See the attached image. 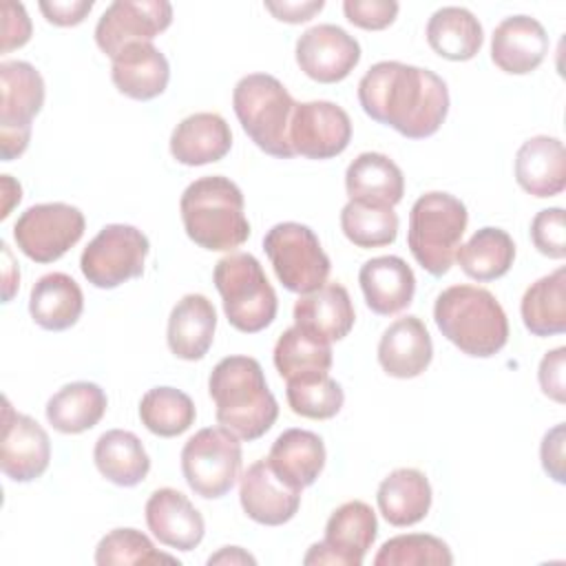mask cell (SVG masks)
Instances as JSON below:
<instances>
[{
  "label": "cell",
  "instance_id": "cell-35",
  "mask_svg": "<svg viewBox=\"0 0 566 566\" xmlns=\"http://www.w3.org/2000/svg\"><path fill=\"white\" fill-rule=\"evenodd\" d=\"M520 314L533 336H555L566 332V268L531 283L522 296Z\"/></svg>",
  "mask_w": 566,
  "mask_h": 566
},
{
  "label": "cell",
  "instance_id": "cell-11",
  "mask_svg": "<svg viewBox=\"0 0 566 566\" xmlns=\"http://www.w3.org/2000/svg\"><path fill=\"white\" fill-rule=\"evenodd\" d=\"M148 252V237L139 228L128 223H108L84 248L80 270L91 285L113 290L142 276Z\"/></svg>",
  "mask_w": 566,
  "mask_h": 566
},
{
  "label": "cell",
  "instance_id": "cell-31",
  "mask_svg": "<svg viewBox=\"0 0 566 566\" xmlns=\"http://www.w3.org/2000/svg\"><path fill=\"white\" fill-rule=\"evenodd\" d=\"M431 484L418 469L402 467L391 471L376 491L380 515L391 526H413L422 522L431 509Z\"/></svg>",
  "mask_w": 566,
  "mask_h": 566
},
{
  "label": "cell",
  "instance_id": "cell-2",
  "mask_svg": "<svg viewBox=\"0 0 566 566\" xmlns=\"http://www.w3.org/2000/svg\"><path fill=\"white\" fill-rule=\"evenodd\" d=\"M214 416L241 440H259L279 418V402L268 387L263 367L252 356L221 358L208 378Z\"/></svg>",
  "mask_w": 566,
  "mask_h": 566
},
{
  "label": "cell",
  "instance_id": "cell-8",
  "mask_svg": "<svg viewBox=\"0 0 566 566\" xmlns=\"http://www.w3.org/2000/svg\"><path fill=\"white\" fill-rule=\"evenodd\" d=\"M263 250L287 292L307 294L327 283L332 263L310 226L296 221L272 226L263 237Z\"/></svg>",
  "mask_w": 566,
  "mask_h": 566
},
{
  "label": "cell",
  "instance_id": "cell-20",
  "mask_svg": "<svg viewBox=\"0 0 566 566\" xmlns=\"http://www.w3.org/2000/svg\"><path fill=\"white\" fill-rule=\"evenodd\" d=\"M548 44L546 29L539 20L531 15H509L491 35V60L509 75H526L544 62Z\"/></svg>",
  "mask_w": 566,
  "mask_h": 566
},
{
  "label": "cell",
  "instance_id": "cell-23",
  "mask_svg": "<svg viewBox=\"0 0 566 566\" xmlns=\"http://www.w3.org/2000/svg\"><path fill=\"white\" fill-rule=\"evenodd\" d=\"M111 80L122 95L148 102L166 91L170 66L153 42H133L113 57Z\"/></svg>",
  "mask_w": 566,
  "mask_h": 566
},
{
  "label": "cell",
  "instance_id": "cell-33",
  "mask_svg": "<svg viewBox=\"0 0 566 566\" xmlns=\"http://www.w3.org/2000/svg\"><path fill=\"white\" fill-rule=\"evenodd\" d=\"M424 35L431 51L451 62L473 60L484 42L480 20L464 7H442L433 11Z\"/></svg>",
  "mask_w": 566,
  "mask_h": 566
},
{
  "label": "cell",
  "instance_id": "cell-37",
  "mask_svg": "<svg viewBox=\"0 0 566 566\" xmlns=\"http://www.w3.org/2000/svg\"><path fill=\"white\" fill-rule=\"evenodd\" d=\"M272 360L285 380H294L314 374H327L334 356L329 343H323L305 329L292 325L279 336Z\"/></svg>",
  "mask_w": 566,
  "mask_h": 566
},
{
  "label": "cell",
  "instance_id": "cell-12",
  "mask_svg": "<svg viewBox=\"0 0 566 566\" xmlns=\"http://www.w3.org/2000/svg\"><path fill=\"white\" fill-rule=\"evenodd\" d=\"M84 228L86 219L80 208L64 201L35 203L13 223V239L31 261L53 263L82 239Z\"/></svg>",
  "mask_w": 566,
  "mask_h": 566
},
{
  "label": "cell",
  "instance_id": "cell-48",
  "mask_svg": "<svg viewBox=\"0 0 566 566\" xmlns=\"http://www.w3.org/2000/svg\"><path fill=\"white\" fill-rule=\"evenodd\" d=\"M93 0H42L38 7L49 24L77 27L93 9Z\"/></svg>",
  "mask_w": 566,
  "mask_h": 566
},
{
  "label": "cell",
  "instance_id": "cell-43",
  "mask_svg": "<svg viewBox=\"0 0 566 566\" xmlns=\"http://www.w3.org/2000/svg\"><path fill=\"white\" fill-rule=\"evenodd\" d=\"M531 241L535 250L548 259L566 256V226L562 208L539 210L531 221Z\"/></svg>",
  "mask_w": 566,
  "mask_h": 566
},
{
  "label": "cell",
  "instance_id": "cell-21",
  "mask_svg": "<svg viewBox=\"0 0 566 566\" xmlns=\"http://www.w3.org/2000/svg\"><path fill=\"white\" fill-rule=\"evenodd\" d=\"M356 321L349 292L340 283H325L314 292L301 294L294 303V325L323 343L343 340Z\"/></svg>",
  "mask_w": 566,
  "mask_h": 566
},
{
  "label": "cell",
  "instance_id": "cell-28",
  "mask_svg": "<svg viewBox=\"0 0 566 566\" xmlns=\"http://www.w3.org/2000/svg\"><path fill=\"white\" fill-rule=\"evenodd\" d=\"M349 201L394 208L402 201L405 177L394 159L382 153H360L345 170Z\"/></svg>",
  "mask_w": 566,
  "mask_h": 566
},
{
  "label": "cell",
  "instance_id": "cell-14",
  "mask_svg": "<svg viewBox=\"0 0 566 566\" xmlns=\"http://www.w3.org/2000/svg\"><path fill=\"white\" fill-rule=\"evenodd\" d=\"M172 22L166 0H115L95 24V42L111 60L133 42H153Z\"/></svg>",
  "mask_w": 566,
  "mask_h": 566
},
{
  "label": "cell",
  "instance_id": "cell-9",
  "mask_svg": "<svg viewBox=\"0 0 566 566\" xmlns=\"http://www.w3.org/2000/svg\"><path fill=\"white\" fill-rule=\"evenodd\" d=\"M241 438L226 427H206L190 436L181 449V473L195 495L219 500L241 473Z\"/></svg>",
  "mask_w": 566,
  "mask_h": 566
},
{
  "label": "cell",
  "instance_id": "cell-34",
  "mask_svg": "<svg viewBox=\"0 0 566 566\" xmlns=\"http://www.w3.org/2000/svg\"><path fill=\"white\" fill-rule=\"evenodd\" d=\"M93 460L102 478L117 486H137L150 471V458L142 440L126 429L104 431L93 449Z\"/></svg>",
  "mask_w": 566,
  "mask_h": 566
},
{
  "label": "cell",
  "instance_id": "cell-25",
  "mask_svg": "<svg viewBox=\"0 0 566 566\" xmlns=\"http://www.w3.org/2000/svg\"><path fill=\"white\" fill-rule=\"evenodd\" d=\"M517 186L537 197H555L566 188V150L562 139L535 135L526 139L515 155Z\"/></svg>",
  "mask_w": 566,
  "mask_h": 566
},
{
  "label": "cell",
  "instance_id": "cell-36",
  "mask_svg": "<svg viewBox=\"0 0 566 566\" xmlns=\"http://www.w3.org/2000/svg\"><path fill=\"white\" fill-rule=\"evenodd\" d=\"M460 270L473 281H495L504 276L515 261V243L502 228H480L455 252Z\"/></svg>",
  "mask_w": 566,
  "mask_h": 566
},
{
  "label": "cell",
  "instance_id": "cell-51",
  "mask_svg": "<svg viewBox=\"0 0 566 566\" xmlns=\"http://www.w3.org/2000/svg\"><path fill=\"white\" fill-rule=\"evenodd\" d=\"M2 254H4V303H9L20 285V272H18V265L13 263V256L9 252V245L2 241Z\"/></svg>",
  "mask_w": 566,
  "mask_h": 566
},
{
  "label": "cell",
  "instance_id": "cell-22",
  "mask_svg": "<svg viewBox=\"0 0 566 566\" xmlns=\"http://www.w3.org/2000/svg\"><path fill=\"white\" fill-rule=\"evenodd\" d=\"M358 283L367 307L378 316H394L407 310L416 294V276L405 259L385 254L365 261Z\"/></svg>",
  "mask_w": 566,
  "mask_h": 566
},
{
  "label": "cell",
  "instance_id": "cell-52",
  "mask_svg": "<svg viewBox=\"0 0 566 566\" xmlns=\"http://www.w3.org/2000/svg\"><path fill=\"white\" fill-rule=\"evenodd\" d=\"M2 192H4V208L0 212V219H7L13 203H20L22 199V188L15 179H11V175H2Z\"/></svg>",
  "mask_w": 566,
  "mask_h": 566
},
{
  "label": "cell",
  "instance_id": "cell-19",
  "mask_svg": "<svg viewBox=\"0 0 566 566\" xmlns=\"http://www.w3.org/2000/svg\"><path fill=\"white\" fill-rule=\"evenodd\" d=\"M144 515L148 531L168 548L188 553L197 548L206 535L203 515L181 491L170 486L150 493Z\"/></svg>",
  "mask_w": 566,
  "mask_h": 566
},
{
  "label": "cell",
  "instance_id": "cell-29",
  "mask_svg": "<svg viewBox=\"0 0 566 566\" xmlns=\"http://www.w3.org/2000/svg\"><path fill=\"white\" fill-rule=\"evenodd\" d=\"M323 438L307 429H285L270 447L268 462L287 484L296 489L312 486L325 469Z\"/></svg>",
  "mask_w": 566,
  "mask_h": 566
},
{
  "label": "cell",
  "instance_id": "cell-5",
  "mask_svg": "<svg viewBox=\"0 0 566 566\" xmlns=\"http://www.w3.org/2000/svg\"><path fill=\"white\" fill-rule=\"evenodd\" d=\"M294 97L270 73L243 75L232 91V108L243 133L276 159L294 157L290 146V122Z\"/></svg>",
  "mask_w": 566,
  "mask_h": 566
},
{
  "label": "cell",
  "instance_id": "cell-41",
  "mask_svg": "<svg viewBox=\"0 0 566 566\" xmlns=\"http://www.w3.org/2000/svg\"><path fill=\"white\" fill-rule=\"evenodd\" d=\"M453 555L447 542L429 533H407L387 539L376 557L374 566H451Z\"/></svg>",
  "mask_w": 566,
  "mask_h": 566
},
{
  "label": "cell",
  "instance_id": "cell-3",
  "mask_svg": "<svg viewBox=\"0 0 566 566\" xmlns=\"http://www.w3.org/2000/svg\"><path fill=\"white\" fill-rule=\"evenodd\" d=\"M179 212L188 239L203 250L232 252L250 237L243 192L223 175L188 184L179 199Z\"/></svg>",
  "mask_w": 566,
  "mask_h": 566
},
{
  "label": "cell",
  "instance_id": "cell-46",
  "mask_svg": "<svg viewBox=\"0 0 566 566\" xmlns=\"http://www.w3.org/2000/svg\"><path fill=\"white\" fill-rule=\"evenodd\" d=\"M31 38V20L24 4L4 0L2 2V53L20 49Z\"/></svg>",
  "mask_w": 566,
  "mask_h": 566
},
{
  "label": "cell",
  "instance_id": "cell-27",
  "mask_svg": "<svg viewBox=\"0 0 566 566\" xmlns=\"http://www.w3.org/2000/svg\"><path fill=\"white\" fill-rule=\"evenodd\" d=\"M217 310L203 294H186L168 316L166 343L181 360H201L212 347Z\"/></svg>",
  "mask_w": 566,
  "mask_h": 566
},
{
  "label": "cell",
  "instance_id": "cell-45",
  "mask_svg": "<svg viewBox=\"0 0 566 566\" xmlns=\"http://www.w3.org/2000/svg\"><path fill=\"white\" fill-rule=\"evenodd\" d=\"M564 369H566V347H555L546 352L537 367V380H539L542 394L559 405H564L566 400Z\"/></svg>",
  "mask_w": 566,
  "mask_h": 566
},
{
  "label": "cell",
  "instance_id": "cell-50",
  "mask_svg": "<svg viewBox=\"0 0 566 566\" xmlns=\"http://www.w3.org/2000/svg\"><path fill=\"white\" fill-rule=\"evenodd\" d=\"M208 564L210 566L212 564H252L254 566L256 559L250 553H245L241 546H223L219 553L208 557Z\"/></svg>",
  "mask_w": 566,
  "mask_h": 566
},
{
  "label": "cell",
  "instance_id": "cell-32",
  "mask_svg": "<svg viewBox=\"0 0 566 566\" xmlns=\"http://www.w3.org/2000/svg\"><path fill=\"white\" fill-rule=\"evenodd\" d=\"M108 398L97 382L77 380L60 387L46 402L49 424L60 433H84L93 429L106 413Z\"/></svg>",
  "mask_w": 566,
  "mask_h": 566
},
{
  "label": "cell",
  "instance_id": "cell-13",
  "mask_svg": "<svg viewBox=\"0 0 566 566\" xmlns=\"http://www.w3.org/2000/svg\"><path fill=\"white\" fill-rule=\"evenodd\" d=\"M376 535L378 520L374 509L363 500H349L329 515L323 539L310 546L303 564L360 566L367 551L374 546Z\"/></svg>",
  "mask_w": 566,
  "mask_h": 566
},
{
  "label": "cell",
  "instance_id": "cell-38",
  "mask_svg": "<svg viewBox=\"0 0 566 566\" xmlns=\"http://www.w3.org/2000/svg\"><path fill=\"white\" fill-rule=\"evenodd\" d=\"M195 418L197 409L192 398L177 387H153L139 400L142 424L159 438L181 436L195 424Z\"/></svg>",
  "mask_w": 566,
  "mask_h": 566
},
{
  "label": "cell",
  "instance_id": "cell-4",
  "mask_svg": "<svg viewBox=\"0 0 566 566\" xmlns=\"http://www.w3.org/2000/svg\"><path fill=\"white\" fill-rule=\"evenodd\" d=\"M433 321L449 343L473 358H491L509 340V318L500 301L478 285L442 290L433 305Z\"/></svg>",
  "mask_w": 566,
  "mask_h": 566
},
{
  "label": "cell",
  "instance_id": "cell-15",
  "mask_svg": "<svg viewBox=\"0 0 566 566\" xmlns=\"http://www.w3.org/2000/svg\"><path fill=\"white\" fill-rule=\"evenodd\" d=\"M352 142V119L347 111L327 99L301 102L290 122V146L305 159L338 157Z\"/></svg>",
  "mask_w": 566,
  "mask_h": 566
},
{
  "label": "cell",
  "instance_id": "cell-16",
  "mask_svg": "<svg viewBox=\"0 0 566 566\" xmlns=\"http://www.w3.org/2000/svg\"><path fill=\"white\" fill-rule=\"evenodd\" d=\"M51 462V440L44 427L27 413H18L9 398L2 407L0 469L13 482L38 480Z\"/></svg>",
  "mask_w": 566,
  "mask_h": 566
},
{
  "label": "cell",
  "instance_id": "cell-30",
  "mask_svg": "<svg viewBox=\"0 0 566 566\" xmlns=\"http://www.w3.org/2000/svg\"><path fill=\"white\" fill-rule=\"evenodd\" d=\"M84 312V294L77 281L64 272H49L35 281L29 294V314L46 332L73 327Z\"/></svg>",
  "mask_w": 566,
  "mask_h": 566
},
{
  "label": "cell",
  "instance_id": "cell-24",
  "mask_svg": "<svg viewBox=\"0 0 566 566\" xmlns=\"http://www.w3.org/2000/svg\"><path fill=\"white\" fill-rule=\"evenodd\" d=\"M433 358V343L427 325L418 316L394 321L378 340V363L391 378H416Z\"/></svg>",
  "mask_w": 566,
  "mask_h": 566
},
{
  "label": "cell",
  "instance_id": "cell-39",
  "mask_svg": "<svg viewBox=\"0 0 566 566\" xmlns=\"http://www.w3.org/2000/svg\"><path fill=\"white\" fill-rule=\"evenodd\" d=\"M340 230L356 248L391 245L398 237V214L394 208L347 201L340 210Z\"/></svg>",
  "mask_w": 566,
  "mask_h": 566
},
{
  "label": "cell",
  "instance_id": "cell-10",
  "mask_svg": "<svg viewBox=\"0 0 566 566\" xmlns=\"http://www.w3.org/2000/svg\"><path fill=\"white\" fill-rule=\"evenodd\" d=\"M44 80L40 71L22 60L0 64V157L18 159L31 142L33 117L44 106Z\"/></svg>",
  "mask_w": 566,
  "mask_h": 566
},
{
  "label": "cell",
  "instance_id": "cell-49",
  "mask_svg": "<svg viewBox=\"0 0 566 566\" xmlns=\"http://www.w3.org/2000/svg\"><path fill=\"white\" fill-rule=\"evenodd\" d=\"M276 20L287 22V24H301L312 20L318 11H323L325 2L323 0H305V2H265L263 4Z\"/></svg>",
  "mask_w": 566,
  "mask_h": 566
},
{
  "label": "cell",
  "instance_id": "cell-42",
  "mask_svg": "<svg viewBox=\"0 0 566 566\" xmlns=\"http://www.w3.org/2000/svg\"><path fill=\"white\" fill-rule=\"evenodd\" d=\"M161 562L179 566L177 557L157 551L150 537L137 528H113L97 542V548H95L97 566H113V564L150 566Z\"/></svg>",
  "mask_w": 566,
  "mask_h": 566
},
{
  "label": "cell",
  "instance_id": "cell-40",
  "mask_svg": "<svg viewBox=\"0 0 566 566\" xmlns=\"http://www.w3.org/2000/svg\"><path fill=\"white\" fill-rule=\"evenodd\" d=\"M285 382L287 405L301 418L329 420L343 409L345 391L329 374H314Z\"/></svg>",
  "mask_w": 566,
  "mask_h": 566
},
{
  "label": "cell",
  "instance_id": "cell-7",
  "mask_svg": "<svg viewBox=\"0 0 566 566\" xmlns=\"http://www.w3.org/2000/svg\"><path fill=\"white\" fill-rule=\"evenodd\" d=\"M212 281L221 296L223 314L234 329L256 334L276 318V292L254 254L230 252L228 256L219 259Z\"/></svg>",
  "mask_w": 566,
  "mask_h": 566
},
{
  "label": "cell",
  "instance_id": "cell-17",
  "mask_svg": "<svg viewBox=\"0 0 566 566\" xmlns=\"http://www.w3.org/2000/svg\"><path fill=\"white\" fill-rule=\"evenodd\" d=\"M298 69L318 84L343 82L360 62V44L336 24H316L296 40Z\"/></svg>",
  "mask_w": 566,
  "mask_h": 566
},
{
  "label": "cell",
  "instance_id": "cell-47",
  "mask_svg": "<svg viewBox=\"0 0 566 566\" xmlns=\"http://www.w3.org/2000/svg\"><path fill=\"white\" fill-rule=\"evenodd\" d=\"M564 442H566V427L564 422L555 424L548 429L542 438L539 444V458H542V469L546 471L548 478H553L557 484H564L566 480V469H564Z\"/></svg>",
  "mask_w": 566,
  "mask_h": 566
},
{
  "label": "cell",
  "instance_id": "cell-26",
  "mask_svg": "<svg viewBox=\"0 0 566 566\" xmlns=\"http://www.w3.org/2000/svg\"><path fill=\"white\" fill-rule=\"evenodd\" d=\"M232 148V130L219 113H192L170 133V155L184 166H206Z\"/></svg>",
  "mask_w": 566,
  "mask_h": 566
},
{
  "label": "cell",
  "instance_id": "cell-6",
  "mask_svg": "<svg viewBox=\"0 0 566 566\" xmlns=\"http://www.w3.org/2000/svg\"><path fill=\"white\" fill-rule=\"evenodd\" d=\"M467 223L469 212L458 197L440 190L418 197L411 206L407 230V245L416 263L431 276L447 274L462 243Z\"/></svg>",
  "mask_w": 566,
  "mask_h": 566
},
{
  "label": "cell",
  "instance_id": "cell-44",
  "mask_svg": "<svg viewBox=\"0 0 566 566\" xmlns=\"http://www.w3.org/2000/svg\"><path fill=\"white\" fill-rule=\"evenodd\" d=\"M396 0H345L343 13L345 18L365 31H382L394 24L398 15Z\"/></svg>",
  "mask_w": 566,
  "mask_h": 566
},
{
  "label": "cell",
  "instance_id": "cell-18",
  "mask_svg": "<svg viewBox=\"0 0 566 566\" xmlns=\"http://www.w3.org/2000/svg\"><path fill=\"white\" fill-rule=\"evenodd\" d=\"M239 502L252 522L263 526H281L298 513L301 489L276 475V471L263 458L243 471Z\"/></svg>",
  "mask_w": 566,
  "mask_h": 566
},
{
  "label": "cell",
  "instance_id": "cell-1",
  "mask_svg": "<svg viewBox=\"0 0 566 566\" xmlns=\"http://www.w3.org/2000/svg\"><path fill=\"white\" fill-rule=\"evenodd\" d=\"M358 102L367 117L407 139H427L449 113L447 82L429 69L382 60L358 82Z\"/></svg>",
  "mask_w": 566,
  "mask_h": 566
}]
</instances>
